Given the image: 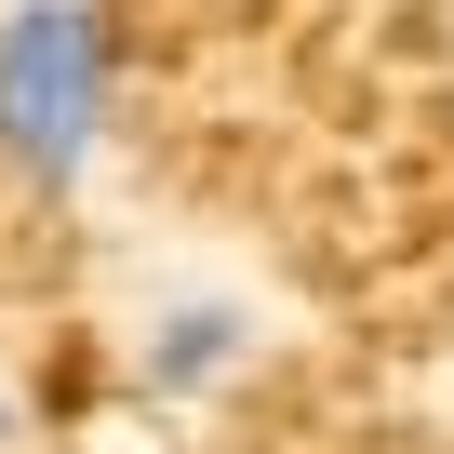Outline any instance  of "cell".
Listing matches in <instances>:
<instances>
[{"label": "cell", "instance_id": "obj_3", "mask_svg": "<svg viewBox=\"0 0 454 454\" xmlns=\"http://www.w3.org/2000/svg\"><path fill=\"white\" fill-rule=\"evenodd\" d=\"M0 427H14V414H0Z\"/></svg>", "mask_w": 454, "mask_h": 454}, {"label": "cell", "instance_id": "obj_1", "mask_svg": "<svg viewBox=\"0 0 454 454\" xmlns=\"http://www.w3.org/2000/svg\"><path fill=\"white\" fill-rule=\"evenodd\" d=\"M121 107V41L94 0H14L0 14V160L27 187H81Z\"/></svg>", "mask_w": 454, "mask_h": 454}, {"label": "cell", "instance_id": "obj_2", "mask_svg": "<svg viewBox=\"0 0 454 454\" xmlns=\"http://www.w3.org/2000/svg\"><path fill=\"white\" fill-rule=\"evenodd\" d=\"M227 361H241V321H227V308H187V321H160V387H214Z\"/></svg>", "mask_w": 454, "mask_h": 454}]
</instances>
